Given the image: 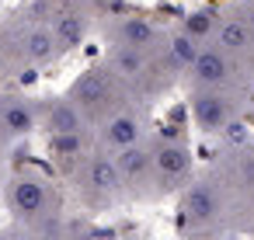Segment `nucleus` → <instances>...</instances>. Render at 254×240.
<instances>
[{
	"label": "nucleus",
	"instance_id": "1",
	"mask_svg": "<svg viewBox=\"0 0 254 240\" xmlns=\"http://www.w3.org/2000/svg\"><path fill=\"white\" fill-rule=\"evenodd\" d=\"M70 98L80 105V112L91 119V115H101L105 108L115 112V98H119V77L108 70V66H91L77 77Z\"/></svg>",
	"mask_w": 254,
	"mask_h": 240
},
{
	"label": "nucleus",
	"instance_id": "2",
	"mask_svg": "<svg viewBox=\"0 0 254 240\" xmlns=\"http://www.w3.org/2000/svg\"><path fill=\"white\" fill-rule=\"evenodd\" d=\"M53 184L42 174H18L7 188V205L21 219H42L53 212Z\"/></svg>",
	"mask_w": 254,
	"mask_h": 240
},
{
	"label": "nucleus",
	"instance_id": "3",
	"mask_svg": "<svg viewBox=\"0 0 254 240\" xmlns=\"http://www.w3.org/2000/svg\"><path fill=\"white\" fill-rule=\"evenodd\" d=\"M80 184H87L94 195H119L126 181L112 157H87L84 171H80Z\"/></svg>",
	"mask_w": 254,
	"mask_h": 240
},
{
	"label": "nucleus",
	"instance_id": "4",
	"mask_svg": "<svg viewBox=\"0 0 254 240\" xmlns=\"http://www.w3.org/2000/svg\"><path fill=\"white\" fill-rule=\"evenodd\" d=\"M188 167H191V153H188L185 143H178V139H164V143L153 146V171H157L164 181H178V178H185Z\"/></svg>",
	"mask_w": 254,
	"mask_h": 240
},
{
	"label": "nucleus",
	"instance_id": "5",
	"mask_svg": "<svg viewBox=\"0 0 254 240\" xmlns=\"http://www.w3.org/2000/svg\"><path fill=\"white\" fill-rule=\"evenodd\" d=\"M112 160H115V167H119V174H122L126 184H143L150 178V171H153V150H146L143 143L115 150Z\"/></svg>",
	"mask_w": 254,
	"mask_h": 240
},
{
	"label": "nucleus",
	"instance_id": "6",
	"mask_svg": "<svg viewBox=\"0 0 254 240\" xmlns=\"http://www.w3.org/2000/svg\"><path fill=\"white\" fill-rule=\"evenodd\" d=\"M105 143L112 146V150H122V146H132V143H139L143 139V122L132 115V112H126V108H115L112 115H108V122H105Z\"/></svg>",
	"mask_w": 254,
	"mask_h": 240
},
{
	"label": "nucleus",
	"instance_id": "7",
	"mask_svg": "<svg viewBox=\"0 0 254 240\" xmlns=\"http://www.w3.org/2000/svg\"><path fill=\"white\" fill-rule=\"evenodd\" d=\"M46 129L49 132H84L87 129V115L80 112V105L73 98H56L46 108Z\"/></svg>",
	"mask_w": 254,
	"mask_h": 240
},
{
	"label": "nucleus",
	"instance_id": "8",
	"mask_svg": "<svg viewBox=\"0 0 254 240\" xmlns=\"http://www.w3.org/2000/svg\"><path fill=\"white\" fill-rule=\"evenodd\" d=\"M188 70H191L195 80L205 84V87H219V84L230 77V63H226V53H223V49H202V46H198V53H195V60H191Z\"/></svg>",
	"mask_w": 254,
	"mask_h": 240
},
{
	"label": "nucleus",
	"instance_id": "9",
	"mask_svg": "<svg viewBox=\"0 0 254 240\" xmlns=\"http://www.w3.org/2000/svg\"><path fill=\"white\" fill-rule=\"evenodd\" d=\"M191 115H195L198 129H205V132H219V129L230 122L226 101H223L219 94H209V91H202V94L191 98Z\"/></svg>",
	"mask_w": 254,
	"mask_h": 240
},
{
	"label": "nucleus",
	"instance_id": "10",
	"mask_svg": "<svg viewBox=\"0 0 254 240\" xmlns=\"http://www.w3.org/2000/svg\"><path fill=\"white\" fill-rule=\"evenodd\" d=\"M0 129L11 136L35 132V108L21 98H0Z\"/></svg>",
	"mask_w": 254,
	"mask_h": 240
},
{
	"label": "nucleus",
	"instance_id": "11",
	"mask_svg": "<svg viewBox=\"0 0 254 240\" xmlns=\"http://www.w3.org/2000/svg\"><path fill=\"white\" fill-rule=\"evenodd\" d=\"M157 42V25L146 18H122L115 25V46H129V49H153Z\"/></svg>",
	"mask_w": 254,
	"mask_h": 240
},
{
	"label": "nucleus",
	"instance_id": "12",
	"mask_svg": "<svg viewBox=\"0 0 254 240\" xmlns=\"http://www.w3.org/2000/svg\"><path fill=\"white\" fill-rule=\"evenodd\" d=\"M219 212V195L209 181H195L188 191H185V216L195 219V223H205Z\"/></svg>",
	"mask_w": 254,
	"mask_h": 240
},
{
	"label": "nucleus",
	"instance_id": "13",
	"mask_svg": "<svg viewBox=\"0 0 254 240\" xmlns=\"http://www.w3.org/2000/svg\"><path fill=\"white\" fill-rule=\"evenodd\" d=\"M108 70H112L119 80L143 77V70H146V53H143V49H129V46H112V53H108Z\"/></svg>",
	"mask_w": 254,
	"mask_h": 240
},
{
	"label": "nucleus",
	"instance_id": "14",
	"mask_svg": "<svg viewBox=\"0 0 254 240\" xmlns=\"http://www.w3.org/2000/svg\"><path fill=\"white\" fill-rule=\"evenodd\" d=\"M87 35V25L80 14H60L53 25V39H56V53H73Z\"/></svg>",
	"mask_w": 254,
	"mask_h": 240
},
{
	"label": "nucleus",
	"instance_id": "15",
	"mask_svg": "<svg viewBox=\"0 0 254 240\" xmlns=\"http://www.w3.org/2000/svg\"><path fill=\"white\" fill-rule=\"evenodd\" d=\"M216 42H219V49H223V53H240V49H247V46H251V28H247L244 21L230 18V21L216 25Z\"/></svg>",
	"mask_w": 254,
	"mask_h": 240
},
{
	"label": "nucleus",
	"instance_id": "16",
	"mask_svg": "<svg viewBox=\"0 0 254 240\" xmlns=\"http://www.w3.org/2000/svg\"><path fill=\"white\" fill-rule=\"evenodd\" d=\"M25 56L32 63H49L56 56V39H53V28H32L25 35Z\"/></svg>",
	"mask_w": 254,
	"mask_h": 240
},
{
	"label": "nucleus",
	"instance_id": "17",
	"mask_svg": "<svg viewBox=\"0 0 254 240\" xmlns=\"http://www.w3.org/2000/svg\"><path fill=\"white\" fill-rule=\"evenodd\" d=\"M195 53H198V39H191L188 32H178L167 39V63L171 66H191Z\"/></svg>",
	"mask_w": 254,
	"mask_h": 240
},
{
	"label": "nucleus",
	"instance_id": "18",
	"mask_svg": "<svg viewBox=\"0 0 254 240\" xmlns=\"http://www.w3.org/2000/svg\"><path fill=\"white\" fill-rule=\"evenodd\" d=\"M53 153L60 160L84 157V132H53Z\"/></svg>",
	"mask_w": 254,
	"mask_h": 240
},
{
	"label": "nucleus",
	"instance_id": "19",
	"mask_svg": "<svg viewBox=\"0 0 254 240\" xmlns=\"http://www.w3.org/2000/svg\"><path fill=\"white\" fill-rule=\"evenodd\" d=\"M185 32L191 35V39H209L212 32H216V14L212 11H191L188 18H185Z\"/></svg>",
	"mask_w": 254,
	"mask_h": 240
},
{
	"label": "nucleus",
	"instance_id": "20",
	"mask_svg": "<svg viewBox=\"0 0 254 240\" xmlns=\"http://www.w3.org/2000/svg\"><path fill=\"white\" fill-rule=\"evenodd\" d=\"M240 178H244L247 184H254V153L240 160Z\"/></svg>",
	"mask_w": 254,
	"mask_h": 240
},
{
	"label": "nucleus",
	"instance_id": "21",
	"mask_svg": "<svg viewBox=\"0 0 254 240\" xmlns=\"http://www.w3.org/2000/svg\"><path fill=\"white\" fill-rule=\"evenodd\" d=\"M247 28H251V35H254V4H247V21H244Z\"/></svg>",
	"mask_w": 254,
	"mask_h": 240
}]
</instances>
